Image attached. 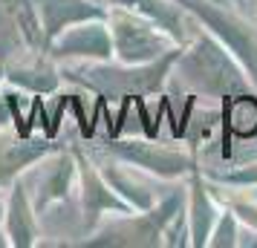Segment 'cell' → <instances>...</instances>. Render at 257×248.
<instances>
[{
	"label": "cell",
	"mask_w": 257,
	"mask_h": 248,
	"mask_svg": "<svg viewBox=\"0 0 257 248\" xmlns=\"http://www.w3.org/2000/svg\"><path fill=\"white\" fill-rule=\"evenodd\" d=\"M0 15L26 44L41 47V29H38V18L29 6V0H0Z\"/></svg>",
	"instance_id": "obj_4"
},
{
	"label": "cell",
	"mask_w": 257,
	"mask_h": 248,
	"mask_svg": "<svg viewBox=\"0 0 257 248\" xmlns=\"http://www.w3.org/2000/svg\"><path fill=\"white\" fill-rule=\"evenodd\" d=\"M113 35H116V52L127 64L153 58L165 47V38L156 29H151L142 21H133L124 12H113Z\"/></svg>",
	"instance_id": "obj_1"
},
{
	"label": "cell",
	"mask_w": 257,
	"mask_h": 248,
	"mask_svg": "<svg viewBox=\"0 0 257 248\" xmlns=\"http://www.w3.org/2000/svg\"><path fill=\"white\" fill-rule=\"evenodd\" d=\"M225 124L234 136H254L257 133V98L240 95L225 101Z\"/></svg>",
	"instance_id": "obj_6"
},
{
	"label": "cell",
	"mask_w": 257,
	"mask_h": 248,
	"mask_svg": "<svg viewBox=\"0 0 257 248\" xmlns=\"http://www.w3.org/2000/svg\"><path fill=\"white\" fill-rule=\"evenodd\" d=\"M225 72H228L225 52L208 41H199V49L191 58H185V75L191 81L202 84V90H208V93L225 95L240 84V75H225Z\"/></svg>",
	"instance_id": "obj_2"
},
{
	"label": "cell",
	"mask_w": 257,
	"mask_h": 248,
	"mask_svg": "<svg viewBox=\"0 0 257 248\" xmlns=\"http://www.w3.org/2000/svg\"><path fill=\"white\" fill-rule=\"evenodd\" d=\"M9 234H12L15 245H32L35 242V216L29 213L26 205V193L18 185L12 193V205H9Z\"/></svg>",
	"instance_id": "obj_5"
},
{
	"label": "cell",
	"mask_w": 257,
	"mask_h": 248,
	"mask_svg": "<svg viewBox=\"0 0 257 248\" xmlns=\"http://www.w3.org/2000/svg\"><path fill=\"white\" fill-rule=\"evenodd\" d=\"M58 49L61 52H78V55H98V58H104L110 52V38L98 26H84L70 41H61Z\"/></svg>",
	"instance_id": "obj_7"
},
{
	"label": "cell",
	"mask_w": 257,
	"mask_h": 248,
	"mask_svg": "<svg viewBox=\"0 0 257 248\" xmlns=\"http://www.w3.org/2000/svg\"><path fill=\"white\" fill-rule=\"evenodd\" d=\"M124 159H133L136 165L142 167H151V170H159L162 176H179L185 173L188 167V159L182 153H174L168 147H153V144H136L130 142L124 147H118Z\"/></svg>",
	"instance_id": "obj_3"
}]
</instances>
